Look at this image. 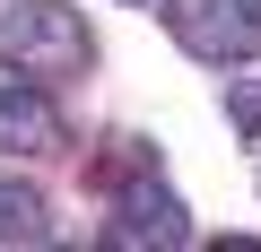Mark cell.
Wrapping results in <instances>:
<instances>
[{"label":"cell","instance_id":"3","mask_svg":"<svg viewBox=\"0 0 261 252\" xmlns=\"http://www.w3.org/2000/svg\"><path fill=\"white\" fill-rule=\"evenodd\" d=\"M96 243L105 252H174V243H192V209L148 174V183H130V191H113V217L96 226Z\"/></svg>","mask_w":261,"mask_h":252},{"label":"cell","instance_id":"1","mask_svg":"<svg viewBox=\"0 0 261 252\" xmlns=\"http://www.w3.org/2000/svg\"><path fill=\"white\" fill-rule=\"evenodd\" d=\"M87 61H96V35L79 9H61V0H9L0 9V70L9 78L70 87V78H87Z\"/></svg>","mask_w":261,"mask_h":252},{"label":"cell","instance_id":"6","mask_svg":"<svg viewBox=\"0 0 261 252\" xmlns=\"http://www.w3.org/2000/svg\"><path fill=\"white\" fill-rule=\"evenodd\" d=\"M148 174H157V148H148V139H113V148L96 157V183H105V191H130V183H148Z\"/></svg>","mask_w":261,"mask_h":252},{"label":"cell","instance_id":"5","mask_svg":"<svg viewBox=\"0 0 261 252\" xmlns=\"http://www.w3.org/2000/svg\"><path fill=\"white\" fill-rule=\"evenodd\" d=\"M0 243H53L44 191H27V183H9V174H0Z\"/></svg>","mask_w":261,"mask_h":252},{"label":"cell","instance_id":"2","mask_svg":"<svg viewBox=\"0 0 261 252\" xmlns=\"http://www.w3.org/2000/svg\"><path fill=\"white\" fill-rule=\"evenodd\" d=\"M157 18L209 70H235V61L261 52V0H157Z\"/></svg>","mask_w":261,"mask_h":252},{"label":"cell","instance_id":"4","mask_svg":"<svg viewBox=\"0 0 261 252\" xmlns=\"http://www.w3.org/2000/svg\"><path fill=\"white\" fill-rule=\"evenodd\" d=\"M0 148H9V157H70V122L53 113V96L35 78L0 87Z\"/></svg>","mask_w":261,"mask_h":252},{"label":"cell","instance_id":"7","mask_svg":"<svg viewBox=\"0 0 261 252\" xmlns=\"http://www.w3.org/2000/svg\"><path fill=\"white\" fill-rule=\"evenodd\" d=\"M252 148H261V139H252ZM252 183H261V157H252Z\"/></svg>","mask_w":261,"mask_h":252}]
</instances>
